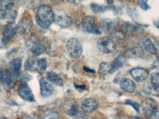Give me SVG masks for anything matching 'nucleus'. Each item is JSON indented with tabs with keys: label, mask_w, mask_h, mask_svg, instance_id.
Wrapping results in <instances>:
<instances>
[{
	"label": "nucleus",
	"mask_w": 159,
	"mask_h": 119,
	"mask_svg": "<svg viewBox=\"0 0 159 119\" xmlns=\"http://www.w3.org/2000/svg\"><path fill=\"white\" fill-rule=\"evenodd\" d=\"M99 106V103L93 98H89L83 101L81 108L85 113H91L95 111Z\"/></svg>",
	"instance_id": "dca6fc26"
},
{
	"label": "nucleus",
	"mask_w": 159,
	"mask_h": 119,
	"mask_svg": "<svg viewBox=\"0 0 159 119\" xmlns=\"http://www.w3.org/2000/svg\"><path fill=\"white\" fill-rule=\"evenodd\" d=\"M97 46L100 51L105 54L112 53L116 49V44L110 37L100 38L97 42Z\"/></svg>",
	"instance_id": "423d86ee"
},
{
	"label": "nucleus",
	"mask_w": 159,
	"mask_h": 119,
	"mask_svg": "<svg viewBox=\"0 0 159 119\" xmlns=\"http://www.w3.org/2000/svg\"><path fill=\"white\" fill-rule=\"evenodd\" d=\"M81 26L82 29L86 32L96 35L102 34V31L98 29L95 18L92 16L84 17L81 20Z\"/></svg>",
	"instance_id": "7ed1b4c3"
},
{
	"label": "nucleus",
	"mask_w": 159,
	"mask_h": 119,
	"mask_svg": "<svg viewBox=\"0 0 159 119\" xmlns=\"http://www.w3.org/2000/svg\"><path fill=\"white\" fill-rule=\"evenodd\" d=\"M138 5L140 7L144 10H148L150 9V7L148 4L147 1H137Z\"/></svg>",
	"instance_id": "72a5a7b5"
},
{
	"label": "nucleus",
	"mask_w": 159,
	"mask_h": 119,
	"mask_svg": "<svg viewBox=\"0 0 159 119\" xmlns=\"http://www.w3.org/2000/svg\"><path fill=\"white\" fill-rule=\"evenodd\" d=\"M14 5V2L13 1L2 0L0 1V12L4 17H7L9 15L10 19L12 20L16 18V12H12V8Z\"/></svg>",
	"instance_id": "1a4fd4ad"
},
{
	"label": "nucleus",
	"mask_w": 159,
	"mask_h": 119,
	"mask_svg": "<svg viewBox=\"0 0 159 119\" xmlns=\"http://www.w3.org/2000/svg\"><path fill=\"white\" fill-rule=\"evenodd\" d=\"M36 21L42 29H47L54 21V12L50 7L41 5L36 11Z\"/></svg>",
	"instance_id": "f257e3e1"
},
{
	"label": "nucleus",
	"mask_w": 159,
	"mask_h": 119,
	"mask_svg": "<svg viewBox=\"0 0 159 119\" xmlns=\"http://www.w3.org/2000/svg\"><path fill=\"white\" fill-rule=\"evenodd\" d=\"M146 119H159V107L157 101L152 98H147L141 105Z\"/></svg>",
	"instance_id": "f03ea898"
},
{
	"label": "nucleus",
	"mask_w": 159,
	"mask_h": 119,
	"mask_svg": "<svg viewBox=\"0 0 159 119\" xmlns=\"http://www.w3.org/2000/svg\"><path fill=\"white\" fill-rule=\"evenodd\" d=\"M2 23H1V22H0V30H1V29H2Z\"/></svg>",
	"instance_id": "c03bdc74"
},
{
	"label": "nucleus",
	"mask_w": 159,
	"mask_h": 119,
	"mask_svg": "<svg viewBox=\"0 0 159 119\" xmlns=\"http://www.w3.org/2000/svg\"><path fill=\"white\" fill-rule=\"evenodd\" d=\"M154 64L156 65L157 67H159V57L157 59V60H156V63Z\"/></svg>",
	"instance_id": "ea45409f"
},
{
	"label": "nucleus",
	"mask_w": 159,
	"mask_h": 119,
	"mask_svg": "<svg viewBox=\"0 0 159 119\" xmlns=\"http://www.w3.org/2000/svg\"><path fill=\"white\" fill-rule=\"evenodd\" d=\"M27 45L31 53L36 57L42 55L43 52L41 43L36 37H30L27 42Z\"/></svg>",
	"instance_id": "9b49d317"
},
{
	"label": "nucleus",
	"mask_w": 159,
	"mask_h": 119,
	"mask_svg": "<svg viewBox=\"0 0 159 119\" xmlns=\"http://www.w3.org/2000/svg\"><path fill=\"white\" fill-rule=\"evenodd\" d=\"M75 89H77L81 90L86 89V87L84 85H79L76 83V84L75 83Z\"/></svg>",
	"instance_id": "e433bc0d"
},
{
	"label": "nucleus",
	"mask_w": 159,
	"mask_h": 119,
	"mask_svg": "<svg viewBox=\"0 0 159 119\" xmlns=\"http://www.w3.org/2000/svg\"><path fill=\"white\" fill-rule=\"evenodd\" d=\"M0 119H7V118L5 117H0Z\"/></svg>",
	"instance_id": "37998d69"
},
{
	"label": "nucleus",
	"mask_w": 159,
	"mask_h": 119,
	"mask_svg": "<svg viewBox=\"0 0 159 119\" xmlns=\"http://www.w3.org/2000/svg\"><path fill=\"white\" fill-rule=\"evenodd\" d=\"M21 80L22 81L27 82V81H30L31 80L33 79L32 76H31L30 75L28 74H23L22 76H21Z\"/></svg>",
	"instance_id": "f704fd0d"
},
{
	"label": "nucleus",
	"mask_w": 159,
	"mask_h": 119,
	"mask_svg": "<svg viewBox=\"0 0 159 119\" xmlns=\"http://www.w3.org/2000/svg\"><path fill=\"white\" fill-rule=\"evenodd\" d=\"M144 51L139 47H134L126 50L124 57L126 58H137L144 57Z\"/></svg>",
	"instance_id": "6ab92c4d"
},
{
	"label": "nucleus",
	"mask_w": 159,
	"mask_h": 119,
	"mask_svg": "<svg viewBox=\"0 0 159 119\" xmlns=\"http://www.w3.org/2000/svg\"><path fill=\"white\" fill-rule=\"evenodd\" d=\"M16 79V77L12 75L10 70L0 69V83L11 87L15 84Z\"/></svg>",
	"instance_id": "f8f14e48"
},
{
	"label": "nucleus",
	"mask_w": 159,
	"mask_h": 119,
	"mask_svg": "<svg viewBox=\"0 0 159 119\" xmlns=\"http://www.w3.org/2000/svg\"><path fill=\"white\" fill-rule=\"evenodd\" d=\"M17 31V25L15 22H9L3 28L2 35L6 39H12L15 36Z\"/></svg>",
	"instance_id": "f3484780"
},
{
	"label": "nucleus",
	"mask_w": 159,
	"mask_h": 119,
	"mask_svg": "<svg viewBox=\"0 0 159 119\" xmlns=\"http://www.w3.org/2000/svg\"><path fill=\"white\" fill-rule=\"evenodd\" d=\"M24 67L26 70L30 72L39 71L38 59L34 57H29L25 61Z\"/></svg>",
	"instance_id": "5701e85b"
},
{
	"label": "nucleus",
	"mask_w": 159,
	"mask_h": 119,
	"mask_svg": "<svg viewBox=\"0 0 159 119\" xmlns=\"http://www.w3.org/2000/svg\"><path fill=\"white\" fill-rule=\"evenodd\" d=\"M33 23L32 19L28 17L21 19L17 25L18 30L21 34H27L29 33L32 29Z\"/></svg>",
	"instance_id": "2eb2a0df"
},
{
	"label": "nucleus",
	"mask_w": 159,
	"mask_h": 119,
	"mask_svg": "<svg viewBox=\"0 0 159 119\" xmlns=\"http://www.w3.org/2000/svg\"><path fill=\"white\" fill-rule=\"evenodd\" d=\"M120 88L126 92L132 93L135 91V83L132 80L128 78H124L122 79L120 83Z\"/></svg>",
	"instance_id": "aec40b11"
},
{
	"label": "nucleus",
	"mask_w": 159,
	"mask_h": 119,
	"mask_svg": "<svg viewBox=\"0 0 159 119\" xmlns=\"http://www.w3.org/2000/svg\"><path fill=\"white\" fill-rule=\"evenodd\" d=\"M90 8L93 13H101L105 12L107 10L111 9V7L107 6L104 5L99 4L96 3L91 4Z\"/></svg>",
	"instance_id": "cd10ccee"
},
{
	"label": "nucleus",
	"mask_w": 159,
	"mask_h": 119,
	"mask_svg": "<svg viewBox=\"0 0 159 119\" xmlns=\"http://www.w3.org/2000/svg\"><path fill=\"white\" fill-rule=\"evenodd\" d=\"M18 94L21 98L28 102H34V95L27 82L21 81L17 89Z\"/></svg>",
	"instance_id": "6e6552de"
},
{
	"label": "nucleus",
	"mask_w": 159,
	"mask_h": 119,
	"mask_svg": "<svg viewBox=\"0 0 159 119\" xmlns=\"http://www.w3.org/2000/svg\"><path fill=\"white\" fill-rule=\"evenodd\" d=\"M99 24L101 30L106 34L113 33L117 26L116 21L107 18L101 19Z\"/></svg>",
	"instance_id": "4468645a"
},
{
	"label": "nucleus",
	"mask_w": 159,
	"mask_h": 119,
	"mask_svg": "<svg viewBox=\"0 0 159 119\" xmlns=\"http://www.w3.org/2000/svg\"><path fill=\"white\" fill-rule=\"evenodd\" d=\"M46 78L50 83L56 86L62 87L64 85V81L62 78L53 71H49L47 72Z\"/></svg>",
	"instance_id": "4be33fe9"
},
{
	"label": "nucleus",
	"mask_w": 159,
	"mask_h": 119,
	"mask_svg": "<svg viewBox=\"0 0 159 119\" xmlns=\"http://www.w3.org/2000/svg\"><path fill=\"white\" fill-rule=\"evenodd\" d=\"M83 70L84 71H86L87 72H89L90 73H95V71L93 69H91V68H89V67H87V66H84L83 67Z\"/></svg>",
	"instance_id": "4c0bfd02"
},
{
	"label": "nucleus",
	"mask_w": 159,
	"mask_h": 119,
	"mask_svg": "<svg viewBox=\"0 0 159 119\" xmlns=\"http://www.w3.org/2000/svg\"><path fill=\"white\" fill-rule=\"evenodd\" d=\"M125 104L131 106L137 112H139L140 111L141 105L136 101L130 100V99H128L125 101Z\"/></svg>",
	"instance_id": "7c9ffc66"
},
{
	"label": "nucleus",
	"mask_w": 159,
	"mask_h": 119,
	"mask_svg": "<svg viewBox=\"0 0 159 119\" xmlns=\"http://www.w3.org/2000/svg\"><path fill=\"white\" fill-rule=\"evenodd\" d=\"M38 67L39 71H44L47 69L46 60L45 58L38 59Z\"/></svg>",
	"instance_id": "473e14b6"
},
{
	"label": "nucleus",
	"mask_w": 159,
	"mask_h": 119,
	"mask_svg": "<svg viewBox=\"0 0 159 119\" xmlns=\"http://www.w3.org/2000/svg\"><path fill=\"white\" fill-rule=\"evenodd\" d=\"M67 114L72 118L80 119L85 116V113L81 108L77 104L71 106L67 110Z\"/></svg>",
	"instance_id": "a211bd4d"
},
{
	"label": "nucleus",
	"mask_w": 159,
	"mask_h": 119,
	"mask_svg": "<svg viewBox=\"0 0 159 119\" xmlns=\"http://www.w3.org/2000/svg\"><path fill=\"white\" fill-rule=\"evenodd\" d=\"M151 84L156 88L159 89V71L154 72L150 78Z\"/></svg>",
	"instance_id": "c756f323"
},
{
	"label": "nucleus",
	"mask_w": 159,
	"mask_h": 119,
	"mask_svg": "<svg viewBox=\"0 0 159 119\" xmlns=\"http://www.w3.org/2000/svg\"><path fill=\"white\" fill-rule=\"evenodd\" d=\"M67 49L69 55L75 59L79 58L82 55V45L77 38H72L67 42Z\"/></svg>",
	"instance_id": "20e7f679"
},
{
	"label": "nucleus",
	"mask_w": 159,
	"mask_h": 119,
	"mask_svg": "<svg viewBox=\"0 0 159 119\" xmlns=\"http://www.w3.org/2000/svg\"><path fill=\"white\" fill-rule=\"evenodd\" d=\"M6 40L2 34H0V48H3L5 46Z\"/></svg>",
	"instance_id": "c9c22d12"
},
{
	"label": "nucleus",
	"mask_w": 159,
	"mask_h": 119,
	"mask_svg": "<svg viewBox=\"0 0 159 119\" xmlns=\"http://www.w3.org/2000/svg\"><path fill=\"white\" fill-rule=\"evenodd\" d=\"M22 119H34L31 117L28 116H25L22 117Z\"/></svg>",
	"instance_id": "58836bf2"
},
{
	"label": "nucleus",
	"mask_w": 159,
	"mask_h": 119,
	"mask_svg": "<svg viewBox=\"0 0 159 119\" xmlns=\"http://www.w3.org/2000/svg\"><path fill=\"white\" fill-rule=\"evenodd\" d=\"M40 92L42 97L48 98L53 94L54 88L45 77H42L40 80Z\"/></svg>",
	"instance_id": "9d476101"
},
{
	"label": "nucleus",
	"mask_w": 159,
	"mask_h": 119,
	"mask_svg": "<svg viewBox=\"0 0 159 119\" xmlns=\"http://www.w3.org/2000/svg\"><path fill=\"white\" fill-rule=\"evenodd\" d=\"M130 74L133 78L138 82H143L148 77L147 70L143 67H136L130 71Z\"/></svg>",
	"instance_id": "ddd939ff"
},
{
	"label": "nucleus",
	"mask_w": 159,
	"mask_h": 119,
	"mask_svg": "<svg viewBox=\"0 0 159 119\" xmlns=\"http://www.w3.org/2000/svg\"><path fill=\"white\" fill-rule=\"evenodd\" d=\"M43 119H59L60 114L54 108H49L44 111L43 116Z\"/></svg>",
	"instance_id": "bb28decb"
},
{
	"label": "nucleus",
	"mask_w": 159,
	"mask_h": 119,
	"mask_svg": "<svg viewBox=\"0 0 159 119\" xmlns=\"http://www.w3.org/2000/svg\"><path fill=\"white\" fill-rule=\"evenodd\" d=\"M54 22L60 27L67 28L72 24L73 21L70 15L65 11L57 10L54 12Z\"/></svg>",
	"instance_id": "39448f33"
},
{
	"label": "nucleus",
	"mask_w": 159,
	"mask_h": 119,
	"mask_svg": "<svg viewBox=\"0 0 159 119\" xmlns=\"http://www.w3.org/2000/svg\"><path fill=\"white\" fill-rule=\"evenodd\" d=\"M143 90L146 94L155 96H159V89L154 87L151 83L145 84L143 87Z\"/></svg>",
	"instance_id": "a878e982"
},
{
	"label": "nucleus",
	"mask_w": 159,
	"mask_h": 119,
	"mask_svg": "<svg viewBox=\"0 0 159 119\" xmlns=\"http://www.w3.org/2000/svg\"><path fill=\"white\" fill-rule=\"evenodd\" d=\"M128 14L129 16L134 21H137L139 19V14L138 11L135 9L133 8H129L127 10Z\"/></svg>",
	"instance_id": "2f4dec72"
},
{
	"label": "nucleus",
	"mask_w": 159,
	"mask_h": 119,
	"mask_svg": "<svg viewBox=\"0 0 159 119\" xmlns=\"http://www.w3.org/2000/svg\"><path fill=\"white\" fill-rule=\"evenodd\" d=\"M130 119H142L139 116H135V117H132Z\"/></svg>",
	"instance_id": "a19ab883"
},
{
	"label": "nucleus",
	"mask_w": 159,
	"mask_h": 119,
	"mask_svg": "<svg viewBox=\"0 0 159 119\" xmlns=\"http://www.w3.org/2000/svg\"><path fill=\"white\" fill-rule=\"evenodd\" d=\"M139 47L141 48L144 52H148L151 54H156L157 52V49L156 46L153 43L151 39L148 36L145 35L140 36L138 40Z\"/></svg>",
	"instance_id": "0eeeda50"
},
{
	"label": "nucleus",
	"mask_w": 159,
	"mask_h": 119,
	"mask_svg": "<svg viewBox=\"0 0 159 119\" xmlns=\"http://www.w3.org/2000/svg\"><path fill=\"white\" fill-rule=\"evenodd\" d=\"M122 32L124 34L128 33L134 34L142 32L143 29L141 27L134 26L131 23H126L122 25Z\"/></svg>",
	"instance_id": "393cba45"
},
{
	"label": "nucleus",
	"mask_w": 159,
	"mask_h": 119,
	"mask_svg": "<svg viewBox=\"0 0 159 119\" xmlns=\"http://www.w3.org/2000/svg\"><path fill=\"white\" fill-rule=\"evenodd\" d=\"M127 62V58L123 56H119L115 59L111 64L110 74H113L119 68L123 67Z\"/></svg>",
	"instance_id": "b1692460"
},
{
	"label": "nucleus",
	"mask_w": 159,
	"mask_h": 119,
	"mask_svg": "<svg viewBox=\"0 0 159 119\" xmlns=\"http://www.w3.org/2000/svg\"><path fill=\"white\" fill-rule=\"evenodd\" d=\"M22 66V61L20 58H16L12 60L9 64V67L12 75L17 77L20 74Z\"/></svg>",
	"instance_id": "412c9836"
},
{
	"label": "nucleus",
	"mask_w": 159,
	"mask_h": 119,
	"mask_svg": "<svg viewBox=\"0 0 159 119\" xmlns=\"http://www.w3.org/2000/svg\"><path fill=\"white\" fill-rule=\"evenodd\" d=\"M156 43H157V46L159 48V40H157V42H156Z\"/></svg>",
	"instance_id": "79ce46f5"
},
{
	"label": "nucleus",
	"mask_w": 159,
	"mask_h": 119,
	"mask_svg": "<svg viewBox=\"0 0 159 119\" xmlns=\"http://www.w3.org/2000/svg\"><path fill=\"white\" fill-rule=\"evenodd\" d=\"M111 64L107 62H103L101 63L98 67V72L99 74L103 76H105L110 73Z\"/></svg>",
	"instance_id": "c85d7f7f"
}]
</instances>
